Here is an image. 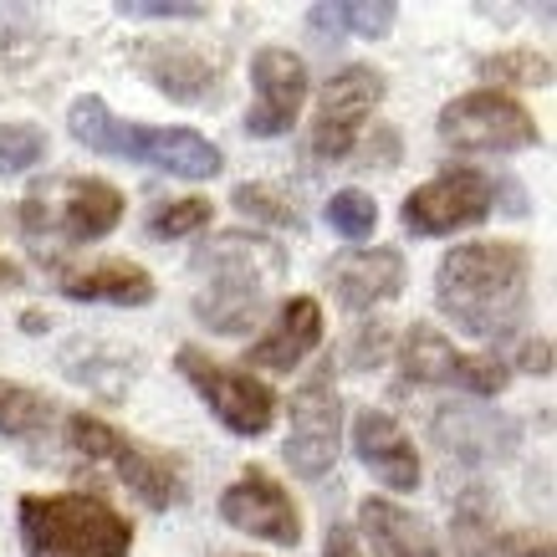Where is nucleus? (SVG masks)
Masks as SVG:
<instances>
[{
	"label": "nucleus",
	"instance_id": "obj_12",
	"mask_svg": "<svg viewBox=\"0 0 557 557\" xmlns=\"http://www.w3.org/2000/svg\"><path fill=\"white\" fill-rule=\"evenodd\" d=\"M399 369H405L409 384H460L491 399L507 388V363L502 358H460L450 343L440 338L435 327L414 322L405 333V348H399Z\"/></svg>",
	"mask_w": 557,
	"mask_h": 557
},
{
	"label": "nucleus",
	"instance_id": "obj_28",
	"mask_svg": "<svg viewBox=\"0 0 557 557\" xmlns=\"http://www.w3.org/2000/svg\"><path fill=\"white\" fill-rule=\"evenodd\" d=\"M210 200H200V195H189V200H170V205H159L149 215V236L153 240H180L189 236V231H200V225H210Z\"/></svg>",
	"mask_w": 557,
	"mask_h": 557
},
{
	"label": "nucleus",
	"instance_id": "obj_16",
	"mask_svg": "<svg viewBox=\"0 0 557 557\" xmlns=\"http://www.w3.org/2000/svg\"><path fill=\"white\" fill-rule=\"evenodd\" d=\"M354 450H358V460H363V466L384 481V486H394V491H414V486H420V456H414L409 435L388 420L384 409H358Z\"/></svg>",
	"mask_w": 557,
	"mask_h": 557
},
{
	"label": "nucleus",
	"instance_id": "obj_30",
	"mask_svg": "<svg viewBox=\"0 0 557 557\" xmlns=\"http://www.w3.org/2000/svg\"><path fill=\"white\" fill-rule=\"evenodd\" d=\"M92 354H87V363H67L77 379H87V384L98 388L102 399H123V388H128V373H134V363L128 358H113V354H102L98 343H87Z\"/></svg>",
	"mask_w": 557,
	"mask_h": 557
},
{
	"label": "nucleus",
	"instance_id": "obj_17",
	"mask_svg": "<svg viewBox=\"0 0 557 557\" xmlns=\"http://www.w3.org/2000/svg\"><path fill=\"white\" fill-rule=\"evenodd\" d=\"M134 67L159 92H170L174 102H205L220 87L215 62H205L200 51H189V47H170V41H144L134 51Z\"/></svg>",
	"mask_w": 557,
	"mask_h": 557
},
{
	"label": "nucleus",
	"instance_id": "obj_2",
	"mask_svg": "<svg viewBox=\"0 0 557 557\" xmlns=\"http://www.w3.org/2000/svg\"><path fill=\"white\" fill-rule=\"evenodd\" d=\"M195 267L210 276V287L195 297V318L210 333H246L261 318L267 287L287 271L282 246L251 231H220L195 251Z\"/></svg>",
	"mask_w": 557,
	"mask_h": 557
},
{
	"label": "nucleus",
	"instance_id": "obj_11",
	"mask_svg": "<svg viewBox=\"0 0 557 557\" xmlns=\"http://www.w3.org/2000/svg\"><path fill=\"white\" fill-rule=\"evenodd\" d=\"M384 98V77L373 67H343L322 87L318 119H312V153L318 159H343L358 144L363 123L373 119V102Z\"/></svg>",
	"mask_w": 557,
	"mask_h": 557
},
{
	"label": "nucleus",
	"instance_id": "obj_22",
	"mask_svg": "<svg viewBox=\"0 0 557 557\" xmlns=\"http://www.w3.org/2000/svg\"><path fill=\"white\" fill-rule=\"evenodd\" d=\"M51 399H41L36 388L26 384H11V379H0V435H16V440H32L41 435L51 424Z\"/></svg>",
	"mask_w": 557,
	"mask_h": 557
},
{
	"label": "nucleus",
	"instance_id": "obj_21",
	"mask_svg": "<svg viewBox=\"0 0 557 557\" xmlns=\"http://www.w3.org/2000/svg\"><path fill=\"white\" fill-rule=\"evenodd\" d=\"M358 511H363V532L373 542V557H440L430 527L414 511L394 507V502H379V496H369Z\"/></svg>",
	"mask_w": 557,
	"mask_h": 557
},
{
	"label": "nucleus",
	"instance_id": "obj_18",
	"mask_svg": "<svg viewBox=\"0 0 557 557\" xmlns=\"http://www.w3.org/2000/svg\"><path fill=\"white\" fill-rule=\"evenodd\" d=\"M318 343H322V307L312 302V297H292V302H282L276 327L261 333L256 348H246V358H251L256 369L292 373L312 348H318Z\"/></svg>",
	"mask_w": 557,
	"mask_h": 557
},
{
	"label": "nucleus",
	"instance_id": "obj_25",
	"mask_svg": "<svg viewBox=\"0 0 557 557\" xmlns=\"http://www.w3.org/2000/svg\"><path fill=\"white\" fill-rule=\"evenodd\" d=\"M456 547H460V557H502L496 553V527H491V511H486V496H481V491H471L456 507Z\"/></svg>",
	"mask_w": 557,
	"mask_h": 557
},
{
	"label": "nucleus",
	"instance_id": "obj_1",
	"mask_svg": "<svg viewBox=\"0 0 557 557\" xmlns=\"http://www.w3.org/2000/svg\"><path fill=\"white\" fill-rule=\"evenodd\" d=\"M532 261L511 240H471L440 261L435 297L440 312L471 338H507L527 312Z\"/></svg>",
	"mask_w": 557,
	"mask_h": 557
},
{
	"label": "nucleus",
	"instance_id": "obj_36",
	"mask_svg": "<svg viewBox=\"0 0 557 557\" xmlns=\"http://www.w3.org/2000/svg\"><path fill=\"white\" fill-rule=\"evenodd\" d=\"M5 282H11V271H5V261H0V287H5Z\"/></svg>",
	"mask_w": 557,
	"mask_h": 557
},
{
	"label": "nucleus",
	"instance_id": "obj_32",
	"mask_svg": "<svg viewBox=\"0 0 557 557\" xmlns=\"http://www.w3.org/2000/svg\"><path fill=\"white\" fill-rule=\"evenodd\" d=\"M384 354H388V327L384 322H373V327H363V333L354 338L348 363H354V369H373V363H384Z\"/></svg>",
	"mask_w": 557,
	"mask_h": 557
},
{
	"label": "nucleus",
	"instance_id": "obj_26",
	"mask_svg": "<svg viewBox=\"0 0 557 557\" xmlns=\"http://www.w3.org/2000/svg\"><path fill=\"white\" fill-rule=\"evenodd\" d=\"M236 210L240 215H251L256 225H292V231H302V210L292 195L271 185H240L236 189Z\"/></svg>",
	"mask_w": 557,
	"mask_h": 557
},
{
	"label": "nucleus",
	"instance_id": "obj_34",
	"mask_svg": "<svg viewBox=\"0 0 557 557\" xmlns=\"http://www.w3.org/2000/svg\"><path fill=\"white\" fill-rule=\"evenodd\" d=\"M517 363H522L527 373H553V343H547V338H527L522 354H517Z\"/></svg>",
	"mask_w": 557,
	"mask_h": 557
},
{
	"label": "nucleus",
	"instance_id": "obj_31",
	"mask_svg": "<svg viewBox=\"0 0 557 557\" xmlns=\"http://www.w3.org/2000/svg\"><path fill=\"white\" fill-rule=\"evenodd\" d=\"M123 16H149V21H200L205 5L195 0H123Z\"/></svg>",
	"mask_w": 557,
	"mask_h": 557
},
{
	"label": "nucleus",
	"instance_id": "obj_14",
	"mask_svg": "<svg viewBox=\"0 0 557 557\" xmlns=\"http://www.w3.org/2000/svg\"><path fill=\"white\" fill-rule=\"evenodd\" d=\"M251 83H256V102L246 113V128L256 138H276L287 134L307 98V67L302 57L287 47H261L251 57Z\"/></svg>",
	"mask_w": 557,
	"mask_h": 557
},
{
	"label": "nucleus",
	"instance_id": "obj_13",
	"mask_svg": "<svg viewBox=\"0 0 557 557\" xmlns=\"http://www.w3.org/2000/svg\"><path fill=\"white\" fill-rule=\"evenodd\" d=\"M220 517L236 527V532H251V537L276 542V547H297V542H302V517L292 507V496L282 491V481L267 475L261 466H251L236 486H225Z\"/></svg>",
	"mask_w": 557,
	"mask_h": 557
},
{
	"label": "nucleus",
	"instance_id": "obj_5",
	"mask_svg": "<svg viewBox=\"0 0 557 557\" xmlns=\"http://www.w3.org/2000/svg\"><path fill=\"white\" fill-rule=\"evenodd\" d=\"M123 220V195L108 180H51L21 200V231L32 246H87Z\"/></svg>",
	"mask_w": 557,
	"mask_h": 557
},
{
	"label": "nucleus",
	"instance_id": "obj_27",
	"mask_svg": "<svg viewBox=\"0 0 557 557\" xmlns=\"http://www.w3.org/2000/svg\"><path fill=\"white\" fill-rule=\"evenodd\" d=\"M327 225H333L338 236H348V240L373 236V225H379V205H373V195H363V189H338V195L327 200Z\"/></svg>",
	"mask_w": 557,
	"mask_h": 557
},
{
	"label": "nucleus",
	"instance_id": "obj_19",
	"mask_svg": "<svg viewBox=\"0 0 557 557\" xmlns=\"http://www.w3.org/2000/svg\"><path fill=\"white\" fill-rule=\"evenodd\" d=\"M57 287L77 302L144 307L153 297V276L134 261H98V267H57Z\"/></svg>",
	"mask_w": 557,
	"mask_h": 557
},
{
	"label": "nucleus",
	"instance_id": "obj_29",
	"mask_svg": "<svg viewBox=\"0 0 557 557\" xmlns=\"http://www.w3.org/2000/svg\"><path fill=\"white\" fill-rule=\"evenodd\" d=\"M41 153H47V134L36 123H0V170L5 174L41 164Z\"/></svg>",
	"mask_w": 557,
	"mask_h": 557
},
{
	"label": "nucleus",
	"instance_id": "obj_10",
	"mask_svg": "<svg viewBox=\"0 0 557 557\" xmlns=\"http://www.w3.org/2000/svg\"><path fill=\"white\" fill-rule=\"evenodd\" d=\"M491 200H496V185L481 170L435 174L430 185H420L405 200V225H409V236H450L460 225L486 220Z\"/></svg>",
	"mask_w": 557,
	"mask_h": 557
},
{
	"label": "nucleus",
	"instance_id": "obj_23",
	"mask_svg": "<svg viewBox=\"0 0 557 557\" xmlns=\"http://www.w3.org/2000/svg\"><path fill=\"white\" fill-rule=\"evenodd\" d=\"M394 5L388 0H379V5H348V0H338V5H312V26L318 32H354V36H388V26H394Z\"/></svg>",
	"mask_w": 557,
	"mask_h": 557
},
{
	"label": "nucleus",
	"instance_id": "obj_8",
	"mask_svg": "<svg viewBox=\"0 0 557 557\" xmlns=\"http://www.w3.org/2000/svg\"><path fill=\"white\" fill-rule=\"evenodd\" d=\"M180 373H185L189 384H195V394H200L205 405L215 409V420L231 430V435H267L271 430V414H276V399H271L267 384H256L251 373L240 369H225V363H215L210 354H200V348H180Z\"/></svg>",
	"mask_w": 557,
	"mask_h": 557
},
{
	"label": "nucleus",
	"instance_id": "obj_3",
	"mask_svg": "<svg viewBox=\"0 0 557 557\" xmlns=\"http://www.w3.org/2000/svg\"><path fill=\"white\" fill-rule=\"evenodd\" d=\"M72 138L98 153H119V159H138L180 180H210L220 174V149L195 128H153V123H123L113 119V108L102 98H77L72 102Z\"/></svg>",
	"mask_w": 557,
	"mask_h": 557
},
{
	"label": "nucleus",
	"instance_id": "obj_15",
	"mask_svg": "<svg viewBox=\"0 0 557 557\" xmlns=\"http://www.w3.org/2000/svg\"><path fill=\"white\" fill-rule=\"evenodd\" d=\"M322 276H327V287H333V297H338L343 307L363 312V307H379V302H388V297H399V287H405V256L394 251V246L343 251L327 261Z\"/></svg>",
	"mask_w": 557,
	"mask_h": 557
},
{
	"label": "nucleus",
	"instance_id": "obj_20",
	"mask_svg": "<svg viewBox=\"0 0 557 557\" xmlns=\"http://www.w3.org/2000/svg\"><path fill=\"white\" fill-rule=\"evenodd\" d=\"M435 440L445 445V450L466 456V460H496V456H511L517 430H511V420H502V414H486V409L445 405L435 414Z\"/></svg>",
	"mask_w": 557,
	"mask_h": 557
},
{
	"label": "nucleus",
	"instance_id": "obj_7",
	"mask_svg": "<svg viewBox=\"0 0 557 557\" xmlns=\"http://www.w3.org/2000/svg\"><path fill=\"white\" fill-rule=\"evenodd\" d=\"M440 138L456 144V149H496V153L537 149L542 144L537 119L527 113L522 102H511L507 92H496V87L445 102V113H440Z\"/></svg>",
	"mask_w": 557,
	"mask_h": 557
},
{
	"label": "nucleus",
	"instance_id": "obj_35",
	"mask_svg": "<svg viewBox=\"0 0 557 557\" xmlns=\"http://www.w3.org/2000/svg\"><path fill=\"white\" fill-rule=\"evenodd\" d=\"M322 557H363L358 553V537L348 527H327V537H322Z\"/></svg>",
	"mask_w": 557,
	"mask_h": 557
},
{
	"label": "nucleus",
	"instance_id": "obj_33",
	"mask_svg": "<svg viewBox=\"0 0 557 557\" xmlns=\"http://www.w3.org/2000/svg\"><path fill=\"white\" fill-rule=\"evenodd\" d=\"M496 553L502 557H553V542L532 537V532H507V537H496Z\"/></svg>",
	"mask_w": 557,
	"mask_h": 557
},
{
	"label": "nucleus",
	"instance_id": "obj_24",
	"mask_svg": "<svg viewBox=\"0 0 557 557\" xmlns=\"http://www.w3.org/2000/svg\"><path fill=\"white\" fill-rule=\"evenodd\" d=\"M475 67H481V77H491V83H517V87L553 83V62L537 57V51H496V57H481Z\"/></svg>",
	"mask_w": 557,
	"mask_h": 557
},
{
	"label": "nucleus",
	"instance_id": "obj_4",
	"mask_svg": "<svg viewBox=\"0 0 557 557\" xmlns=\"http://www.w3.org/2000/svg\"><path fill=\"white\" fill-rule=\"evenodd\" d=\"M21 542L32 557H128L134 527L98 496L57 491L21 496Z\"/></svg>",
	"mask_w": 557,
	"mask_h": 557
},
{
	"label": "nucleus",
	"instance_id": "obj_6",
	"mask_svg": "<svg viewBox=\"0 0 557 557\" xmlns=\"http://www.w3.org/2000/svg\"><path fill=\"white\" fill-rule=\"evenodd\" d=\"M67 440L83 450L87 460H113L119 466V481L134 491L144 507H174L185 496V475L164 450H149V445H134V440L113 430V424L92 420V414H67Z\"/></svg>",
	"mask_w": 557,
	"mask_h": 557
},
{
	"label": "nucleus",
	"instance_id": "obj_9",
	"mask_svg": "<svg viewBox=\"0 0 557 557\" xmlns=\"http://www.w3.org/2000/svg\"><path fill=\"white\" fill-rule=\"evenodd\" d=\"M338 420H343V405H338V394H333V369L322 363L292 394V435L282 445L292 471L307 475V481L333 471V460H338Z\"/></svg>",
	"mask_w": 557,
	"mask_h": 557
}]
</instances>
